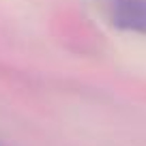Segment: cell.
I'll return each mask as SVG.
<instances>
[{"label": "cell", "mask_w": 146, "mask_h": 146, "mask_svg": "<svg viewBox=\"0 0 146 146\" xmlns=\"http://www.w3.org/2000/svg\"><path fill=\"white\" fill-rule=\"evenodd\" d=\"M110 19L123 32L146 35V0H116Z\"/></svg>", "instance_id": "obj_1"}]
</instances>
